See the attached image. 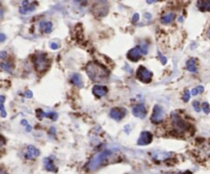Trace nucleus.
Masks as SVG:
<instances>
[{
    "label": "nucleus",
    "instance_id": "nucleus-37",
    "mask_svg": "<svg viewBox=\"0 0 210 174\" xmlns=\"http://www.w3.org/2000/svg\"><path fill=\"white\" fill-rule=\"evenodd\" d=\"M4 100H5V96L4 95H0V102H4Z\"/></svg>",
    "mask_w": 210,
    "mask_h": 174
},
{
    "label": "nucleus",
    "instance_id": "nucleus-13",
    "mask_svg": "<svg viewBox=\"0 0 210 174\" xmlns=\"http://www.w3.org/2000/svg\"><path fill=\"white\" fill-rule=\"evenodd\" d=\"M35 9V5H33L30 1H23L22 6L20 8V12L22 15H27L28 12H31Z\"/></svg>",
    "mask_w": 210,
    "mask_h": 174
},
{
    "label": "nucleus",
    "instance_id": "nucleus-7",
    "mask_svg": "<svg viewBox=\"0 0 210 174\" xmlns=\"http://www.w3.org/2000/svg\"><path fill=\"white\" fill-rule=\"evenodd\" d=\"M142 53L141 48H139V46H135V47H133L132 49H130L128 51L127 59L133 63H136L139 59L142 58Z\"/></svg>",
    "mask_w": 210,
    "mask_h": 174
},
{
    "label": "nucleus",
    "instance_id": "nucleus-15",
    "mask_svg": "<svg viewBox=\"0 0 210 174\" xmlns=\"http://www.w3.org/2000/svg\"><path fill=\"white\" fill-rule=\"evenodd\" d=\"M43 163H44V168L47 170V171H49V172L58 171V169H56V167L55 166V164H53V161L50 158H45L43 160Z\"/></svg>",
    "mask_w": 210,
    "mask_h": 174
},
{
    "label": "nucleus",
    "instance_id": "nucleus-8",
    "mask_svg": "<svg viewBox=\"0 0 210 174\" xmlns=\"http://www.w3.org/2000/svg\"><path fill=\"white\" fill-rule=\"evenodd\" d=\"M40 156V150L35 148L34 146H27L26 153H25V158L27 160H33Z\"/></svg>",
    "mask_w": 210,
    "mask_h": 174
},
{
    "label": "nucleus",
    "instance_id": "nucleus-25",
    "mask_svg": "<svg viewBox=\"0 0 210 174\" xmlns=\"http://www.w3.org/2000/svg\"><path fill=\"white\" fill-rule=\"evenodd\" d=\"M47 118L51 119L52 121H55L56 119H58V114H56L55 112H49V113H46V116Z\"/></svg>",
    "mask_w": 210,
    "mask_h": 174
},
{
    "label": "nucleus",
    "instance_id": "nucleus-35",
    "mask_svg": "<svg viewBox=\"0 0 210 174\" xmlns=\"http://www.w3.org/2000/svg\"><path fill=\"white\" fill-rule=\"evenodd\" d=\"M4 143H5V138L2 135H0V146H4Z\"/></svg>",
    "mask_w": 210,
    "mask_h": 174
},
{
    "label": "nucleus",
    "instance_id": "nucleus-16",
    "mask_svg": "<svg viewBox=\"0 0 210 174\" xmlns=\"http://www.w3.org/2000/svg\"><path fill=\"white\" fill-rule=\"evenodd\" d=\"M186 69H188V71L192 73L197 72V59L194 58L190 59L189 61L186 62Z\"/></svg>",
    "mask_w": 210,
    "mask_h": 174
},
{
    "label": "nucleus",
    "instance_id": "nucleus-19",
    "mask_svg": "<svg viewBox=\"0 0 210 174\" xmlns=\"http://www.w3.org/2000/svg\"><path fill=\"white\" fill-rule=\"evenodd\" d=\"M197 4L201 11H210V1H198Z\"/></svg>",
    "mask_w": 210,
    "mask_h": 174
},
{
    "label": "nucleus",
    "instance_id": "nucleus-12",
    "mask_svg": "<svg viewBox=\"0 0 210 174\" xmlns=\"http://www.w3.org/2000/svg\"><path fill=\"white\" fill-rule=\"evenodd\" d=\"M107 92H108V88L103 85H94L92 88L93 95H95L96 98H103L107 94Z\"/></svg>",
    "mask_w": 210,
    "mask_h": 174
},
{
    "label": "nucleus",
    "instance_id": "nucleus-28",
    "mask_svg": "<svg viewBox=\"0 0 210 174\" xmlns=\"http://www.w3.org/2000/svg\"><path fill=\"white\" fill-rule=\"evenodd\" d=\"M193 107H194V109L196 110V112L201 111V107H200L199 102H193Z\"/></svg>",
    "mask_w": 210,
    "mask_h": 174
},
{
    "label": "nucleus",
    "instance_id": "nucleus-31",
    "mask_svg": "<svg viewBox=\"0 0 210 174\" xmlns=\"http://www.w3.org/2000/svg\"><path fill=\"white\" fill-rule=\"evenodd\" d=\"M33 96V92L31 91V90H27V91L25 92V98H31Z\"/></svg>",
    "mask_w": 210,
    "mask_h": 174
},
{
    "label": "nucleus",
    "instance_id": "nucleus-24",
    "mask_svg": "<svg viewBox=\"0 0 210 174\" xmlns=\"http://www.w3.org/2000/svg\"><path fill=\"white\" fill-rule=\"evenodd\" d=\"M139 48H141L142 54H147V53H148V51H149L148 44H147L146 42H142V44H141V46H139Z\"/></svg>",
    "mask_w": 210,
    "mask_h": 174
},
{
    "label": "nucleus",
    "instance_id": "nucleus-1",
    "mask_svg": "<svg viewBox=\"0 0 210 174\" xmlns=\"http://www.w3.org/2000/svg\"><path fill=\"white\" fill-rule=\"evenodd\" d=\"M86 73L88 77L92 81L95 82H103L107 80L109 76V71L105 66H103L99 63L91 62L86 66Z\"/></svg>",
    "mask_w": 210,
    "mask_h": 174
},
{
    "label": "nucleus",
    "instance_id": "nucleus-38",
    "mask_svg": "<svg viewBox=\"0 0 210 174\" xmlns=\"http://www.w3.org/2000/svg\"><path fill=\"white\" fill-rule=\"evenodd\" d=\"M145 18H146V19H151V15H150V13H146V15H145Z\"/></svg>",
    "mask_w": 210,
    "mask_h": 174
},
{
    "label": "nucleus",
    "instance_id": "nucleus-34",
    "mask_svg": "<svg viewBox=\"0 0 210 174\" xmlns=\"http://www.w3.org/2000/svg\"><path fill=\"white\" fill-rule=\"evenodd\" d=\"M59 47V44H58V43H55V42H52L50 44V48L51 49H58Z\"/></svg>",
    "mask_w": 210,
    "mask_h": 174
},
{
    "label": "nucleus",
    "instance_id": "nucleus-30",
    "mask_svg": "<svg viewBox=\"0 0 210 174\" xmlns=\"http://www.w3.org/2000/svg\"><path fill=\"white\" fill-rule=\"evenodd\" d=\"M158 53H159V59H161V62H162V63H163V65H165V63H167V59H166L165 56H163V55H162V54H161V53H160V52H158Z\"/></svg>",
    "mask_w": 210,
    "mask_h": 174
},
{
    "label": "nucleus",
    "instance_id": "nucleus-32",
    "mask_svg": "<svg viewBox=\"0 0 210 174\" xmlns=\"http://www.w3.org/2000/svg\"><path fill=\"white\" fill-rule=\"evenodd\" d=\"M139 20V15L138 13H134V15L132 16V23H136Z\"/></svg>",
    "mask_w": 210,
    "mask_h": 174
},
{
    "label": "nucleus",
    "instance_id": "nucleus-40",
    "mask_svg": "<svg viewBox=\"0 0 210 174\" xmlns=\"http://www.w3.org/2000/svg\"><path fill=\"white\" fill-rule=\"evenodd\" d=\"M147 3H155V1H147Z\"/></svg>",
    "mask_w": 210,
    "mask_h": 174
},
{
    "label": "nucleus",
    "instance_id": "nucleus-27",
    "mask_svg": "<svg viewBox=\"0 0 210 174\" xmlns=\"http://www.w3.org/2000/svg\"><path fill=\"white\" fill-rule=\"evenodd\" d=\"M202 109H203V111L205 112V114H209L210 113V108H209V103L208 102H203L202 103Z\"/></svg>",
    "mask_w": 210,
    "mask_h": 174
},
{
    "label": "nucleus",
    "instance_id": "nucleus-17",
    "mask_svg": "<svg viewBox=\"0 0 210 174\" xmlns=\"http://www.w3.org/2000/svg\"><path fill=\"white\" fill-rule=\"evenodd\" d=\"M40 29H41V31L43 33L48 34V33H50L52 31V24L50 22L42 21V22H40Z\"/></svg>",
    "mask_w": 210,
    "mask_h": 174
},
{
    "label": "nucleus",
    "instance_id": "nucleus-20",
    "mask_svg": "<svg viewBox=\"0 0 210 174\" xmlns=\"http://www.w3.org/2000/svg\"><path fill=\"white\" fill-rule=\"evenodd\" d=\"M0 68H1L3 71H6L8 73H11L12 72V67L9 63H6V62H1L0 63Z\"/></svg>",
    "mask_w": 210,
    "mask_h": 174
},
{
    "label": "nucleus",
    "instance_id": "nucleus-3",
    "mask_svg": "<svg viewBox=\"0 0 210 174\" xmlns=\"http://www.w3.org/2000/svg\"><path fill=\"white\" fill-rule=\"evenodd\" d=\"M171 121H172V127L173 130L177 133V134H182L186 131H188V123H186L184 120H182L177 113L173 112L171 114Z\"/></svg>",
    "mask_w": 210,
    "mask_h": 174
},
{
    "label": "nucleus",
    "instance_id": "nucleus-21",
    "mask_svg": "<svg viewBox=\"0 0 210 174\" xmlns=\"http://www.w3.org/2000/svg\"><path fill=\"white\" fill-rule=\"evenodd\" d=\"M171 156V154H168V153H161V154H156V155H154V158L156 160H166L167 158H169V157Z\"/></svg>",
    "mask_w": 210,
    "mask_h": 174
},
{
    "label": "nucleus",
    "instance_id": "nucleus-10",
    "mask_svg": "<svg viewBox=\"0 0 210 174\" xmlns=\"http://www.w3.org/2000/svg\"><path fill=\"white\" fill-rule=\"evenodd\" d=\"M126 115V110L121 109V108H114L111 110L110 112V116L112 119L116 120V121H120L124 118V116Z\"/></svg>",
    "mask_w": 210,
    "mask_h": 174
},
{
    "label": "nucleus",
    "instance_id": "nucleus-36",
    "mask_svg": "<svg viewBox=\"0 0 210 174\" xmlns=\"http://www.w3.org/2000/svg\"><path fill=\"white\" fill-rule=\"evenodd\" d=\"M5 39H6V36H5V34H3V33H0V42L5 41Z\"/></svg>",
    "mask_w": 210,
    "mask_h": 174
},
{
    "label": "nucleus",
    "instance_id": "nucleus-26",
    "mask_svg": "<svg viewBox=\"0 0 210 174\" xmlns=\"http://www.w3.org/2000/svg\"><path fill=\"white\" fill-rule=\"evenodd\" d=\"M190 98H191V92L189 91V90H186L184 96H182V100H184L185 102H188Z\"/></svg>",
    "mask_w": 210,
    "mask_h": 174
},
{
    "label": "nucleus",
    "instance_id": "nucleus-33",
    "mask_svg": "<svg viewBox=\"0 0 210 174\" xmlns=\"http://www.w3.org/2000/svg\"><path fill=\"white\" fill-rule=\"evenodd\" d=\"M6 58H7V52H6V51H1V52H0V59H5Z\"/></svg>",
    "mask_w": 210,
    "mask_h": 174
},
{
    "label": "nucleus",
    "instance_id": "nucleus-2",
    "mask_svg": "<svg viewBox=\"0 0 210 174\" xmlns=\"http://www.w3.org/2000/svg\"><path fill=\"white\" fill-rule=\"evenodd\" d=\"M33 63H34L35 70L37 72H45L48 69L49 65H50V61H49L48 56L46 53H36L33 56Z\"/></svg>",
    "mask_w": 210,
    "mask_h": 174
},
{
    "label": "nucleus",
    "instance_id": "nucleus-23",
    "mask_svg": "<svg viewBox=\"0 0 210 174\" xmlns=\"http://www.w3.org/2000/svg\"><path fill=\"white\" fill-rule=\"evenodd\" d=\"M36 116H37V118L39 120H42L46 116V113L43 111V110H41V109H37V110H36Z\"/></svg>",
    "mask_w": 210,
    "mask_h": 174
},
{
    "label": "nucleus",
    "instance_id": "nucleus-9",
    "mask_svg": "<svg viewBox=\"0 0 210 174\" xmlns=\"http://www.w3.org/2000/svg\"><path fill=\"white\" fill-rule=\"evenodd\" d=\"M153 140V135L151 132L149 131H144L141 133V136L138 140V146H147L150 145Z\"/></svg>",
    "mask_w": 210,
    "mask_h": 174
},
{
    "label": "nucleus",
    "instance_id": "nucleus-18",
    "mask_svg": "<svg viewBox=\"0 0 210 174\" xmlns=\"http://www.w3.org/2000/svg\"><path fill=\"white\" fill-rule=\"evenodd\" d=\"M175 18V15L173 12H169V13H165L164 15H162L161 18V23L164 25H168L170 24V23L174 20Z\"/></svg>",
    "mask_w": 210,
    "mask_h": 174
},
{
    "label": "nucleus",
    "instance_id": "nucleus-39",
    "mask_svg": "<svg viewBox=\"0 0 210 174\" xmlns=\"http://www.w3.org/2000/svg\"><path fill=\"white\" fill-rule=\"evenodd\" d=\"M55 127H51V129H50V131H49V133H55Z\"/></svg>",
    "mask_w": 210,
    "mask_h": 174
},
{
    "label": "nucleus",
    "instance_id": "nucleus-11",
    "mask_svg": "<svg viewBox=\"0 0 210 174\" xmlns=\"http://www.w3.org/2000/svg\"><path fill=\"white\" fill-rule=\"evenodd\" d=\"M132 115L134 116V117H136V118H139V119L145 118L146 115H147L146 107L142 105V103L135 106V107H133V109H132Z\"/></svg>",
    "mask_w": 210,
    "mask_h": 174
},
{
    "label": "nucleus",
    "instance_id": "nucleus-5",
    "mask_svg": "<svg viewBox=\"0 0 210 174\" xmlns=\"http://www.w3.org/2000/svg\"><path fill=\"white\" fill-rule=\"evenodd\" d=\"M136 77H138V79L142 83H150L152 81L153 73L151 71H149L147 68H145L144 66H141L138 69V72H136Z\"/></svg>",
    "mask_w": 210,
    "mask_h": 174
},
{
    "label": "nucleus",
    "instance_id": "nucleus-4",
    "mask_svg": "<svg viewBox=\"0 0 210 174\" xmlns=\"http://www.w3.org/2000/svg\"><path fill=\"white\" fill-rule=\"evenodd\" d=\"M111 155H112L111 150H105V152H103L101 154H98V155H96L94 158H93L90 161V163L88 164L89 170H94V169L98 168V167L103 165V164L106 162V160H108V158Z\"/></svg>",
    "mask_w": 210,
    "mask_h": 174
},
{
    "label": "nucleus",
    "instance_id": "nucleus-29",
    "mask_svg": "<svg viewBox=\"0 0 210 174\" xmlns=\"http://www.w3.org/2000/svg\"><path fill=\"white\" fill-rule=\"evenodd\" d=\"M22 125H25L27 128H26V130L28 132H30L32 130V128H31V126H29V124H28V122L26 121V120H22Z\"/></svg>",
    "mask_w": 210,
    "mask_h": 174
},
{
    "label": "nucleus",
    "instance_id": "nucleus-14",
    "mask_svg": "<svg viewBox=\"0 0 210 174\" xmlns=\"http://www.w3.org/2000/svg\"><path fill=\"white\" fill-rule=\"evenodd\" d=\"M71 82L74 84L75 86L79 87V88H82L83 87V80H82V77L78 73H74L72 76H71Z\"/></svg>",
    "mask_w": 210,
    "mask_h": 174
},
{
    "label": "nucleus",
    "instance_id": "nucleus-6",
    "mask_svg": "<svg viewBox=\"0 0 210 174\" xmlns=\"http://www.w3.org/2000/svg\"><path fill=\"white\" fill-rule=\"evenodd\" d=\"M163 117H164V110L160 105H156L153 109L151 121L155 124H159L163 121Z\"/></svg>",
    "mask_w": 210,
    "mask_h": 174
},
{
    "label": "nucleus",
    "instance_id": "nucleus-22",
    "mask_svg": "<svg viewBox=\"0 0 210 174\" xmlns=\"http://www.w3.org/2000/svg\"><path fill=\"white\" fill-rule=\"evenodd\" d=\"M203 91H204V87H203V86H198V87H196V88L192 89L191 94L192 95H197V94H199V93H202Z\"/></svg>",
    "mask_w": 210,
    "mask_h": 174
}]
</instances>
